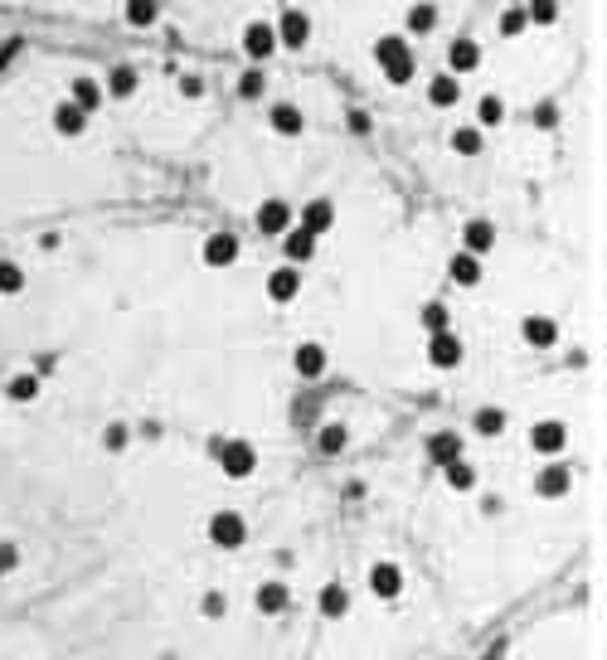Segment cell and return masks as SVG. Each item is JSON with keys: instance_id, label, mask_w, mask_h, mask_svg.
I'll list each match as a JSON object with an SVG mask.
<instances>
[{"instance_id": "1", "label": "cell", "mask_w": 607, "mask_h": 660, "mask_svg": "<svg viewBox=\"0 0 607 660\" xmlns=\"http://www.w3.org/2000/svg\"><path fill=\"white\" fill-rule=\"evenodd\" d=\"M214 457H219V466H224L229 481H248V476L258 471V447H253V442H243V437H219V442H214Z\"/></svg>"}, {"instance_id": "2", "label": "cell", "mask_w": 607, "mask_h": 660, "mask_svg": "<svg viewBox=\"0 0 607 660\" xmlns=\"http://www.w3.org/2000/svg\"><path fill=\"white\" fill-rule=\"evenodd\" d=\"M272 34H277V49H306L312 44V15L302 5H287L277 15V25H272Z\"/></svg>"}, {"instance_id": "3", "label": "cell", "mask_w": 607, "mask_h": 660, "mask_svg": "<svg viewBox=\"0 0 607 660\" xmlns=\"http://www.w3.org/2000/svg\"><path fill=\"white\" fill-rule=\"evenodd\" d=\"M462 359H467V345H462L457 330H437L427 335V365L433 369H457Z\"/></svg>"}, {"instance_id": "4", "label": "cell", "mask_w": 607, "mask_h": 660, "mask_svg": "<svg viewBox=\"0 0 607 660\" xmlns=\"http://www.w3.org/2000/svg\"><path fill=\"white\" fill-rule=\"evenodd\" d=\"M568 490H574V466L550 462V466L534 471V496L540 500H559V496H568Z\"/></svg>"}, {"instance_id": "5", "label": "cell", "mask_w": 607, "mask_h": 660, "mask_svg": "<svg viewBox=\"0 0 607 660\" xmlns=\"http://www.w3.org/2000/svg\"><path fill=\"white\" fill-rule=\"evenodd\" d=\"M243 539H248L243 515H233V510L209 515V544H219V549H243Z\"/></svg>"}, {"instance_id": "6", "label": "cell", "mask_w": 607, "mask_h": 660, "mask_svg": "<svg viewBox=\"0 0 607 660\" xmlns=\"http://www.w3.org/2000/svg\"><path fill=\"white\" fill-rule=\"evenodd\" d=\"M564 447H568V427L559 423V418H544V423L530 427V452H540V457H559Z\"/></svg>"}, {"instance_id": "7", "label": "cell", "mask_w": 607, "mask_h": 660, "mask_svg": "<svg viewBox=\"0 0 607 660\" xmlns=\"http://www.w3.org/2000/svg\"><path fill=\"white\" fill-rule=\"evenodd\" d=\"M243 54L258 58V64H268V58L277 54V34H272V20H248V25H243Z\"/></svg>"}, {"instance_id": "8", "label": "cell", "mask_w": 607, "mask_h": 660, "mask_svg": "<svg viewBox=\"0 0 607 660\" xmlns=\"http://www.w3.org/2000/svg\"><path fill=\"white\" fill-rule=\"evenodd\" d=\"M296 229H306L312 238L330 233V229H336V204H330V199H306L302 214H296Z\"/></svg>"}, {"instance_id": "9", "label": "cell", "mask_w": 607, "mask_h": 660, "mask_svg": "<svg viewBox=\"0 0 607 660\" xmlns=\"http://www.w3.org/2000/svg\"><path fill=\"white\" fill-rule=\"evenodd\" d=\"M292 224H296V214H292L287 199H263V204H258V229H263V233L282 238Z\"/></svg>"}, {"instance_id": "10", "label": "cell", "mask_w": 607, "mask_h": 660, "mask_svg": "<svg viewBox=\"0 0 607 660\" xmlns=\"http://www.w3.org/2000/svg\"><path fill=\"white\" fill-rule=\"evenodd\" d=\"M268 296L277 306L296 302V296H302V268H287V262H282V268H272L268 272Z\"/></svg>"}, {"instance_id": "11", "label": "cell", "mask_w": 607, "mask_h": 660, "mask_svg": "<svg viewBox=\"0 0 607 660\" xmlns=\"http://www.w3.org/2000/svg\"><path fill=\"white\" fill-rule=\"evenodd\" d=\"M476 68H481V44L476 40H452L447 44V74L467 78V74H476Z\"/></svg>"}, {"instance_id": "12", "label": "cell", "mask_w": 607, "mask_h": 660, "mask_svg": "<svg viewBox=\"0 0 607 660\" xmlns=\"http://www.w3.org/2000/svg\"><path fill=\"white\" fill-rule=\"evenodd\" d=\"M491 248H496V224L491 219H467L462 224V253L481 258V253H491Z\"/></svg>"}, {"instance_id": "13", "label": "cell", "mask_w": 607, "mask_h": 660, "mask_svg": "<svg viewBox=\"0 0 607 660\" xmlns=\"http://www.w3.org/2000/svg\"><path fill=\"white\" fill-rule=\"evenodd\" d=\"M365 583H370V593L379 597V603H394V597L403 593V573H399V563H374Z\"/></svg>"}, {"instance_id": "14", "label": "cell", "mask_w": 607, "mask_h": 660, "mask_svg": "<svg viewBox=\"0 0 607 660\" xmlns=\"http://www.w3.org/2000/svg\"><path fill=\"white\" fill-rule=\"evenodd\" d=\"M292 369H296L302 379H321V374H326V345L302 340V345L292 350Z\"/></svg>"}, {"instance_id": "15", "label": "cell", "mask_w": 607, "mask_h": 660, "mask_svg": "<svg viewBox=\"0 0 607 660\" xmlns=\"http://www.w3.org/2000/svg\"><path fill=\"white\" fill-rule=\"evenodd\" d=\"M238 253H243V248H238L233 233H209V238H205V262H209V268H219V272L233 268Z\"/></svg>"}, {"instance_id": "16", "label": "cell", "mask_w": 607, "mask_h": 660, "mask_svg": "<svg viewBox=\"0 0 607 660\" xmlns=\"http://www.w3.org/2000/svg\"><path fill=\"white\" fill-rule=\"evenodd\" d=\"M268 127L277 131V136H302V131H306V117H302V107H296V102H272Z\"/></svg>"}, {"instance_id": "17", "label": "cell", "mask_w": 607, "mask_h": 660, "mask_svg": "<svg viewBox=\"0 0 607 660\" xmlns=\"http://www.w3.org/2000/svg\"><path fill=\"white\" fill-rule=\"evenodd\" d=\"M520 335H525V345H534V350H554V340H559V326L550 316H540V311H534V316H525L520 321Z\"/></svg>"}, {"instance_id": "18", "label": "cell", "mask_w": 607, "mask_h": 660, "mask_svg": "<svg viewBox=\"0 0 607 660\" xmlns=\"http://www.w3.org/2000/svg\"><path fill=\"white\" fill-rule=\"evenodd\" d=\"M282 248H287V268H306V262L316 258V238L306 229H296V224L282 233Z\"/></svg>"}, {"instance_id": "19", "label": "cell", "mask_w": 607, "mask_h": 660, "mask_svg": "<svg viewBox=\"0 0 607 660\" xmlns=\"http://www.w3.org/2000/svg\"><path fill=\"white\" fill-rule=\"evenodd\" d=\"M457 457H462V432L457 427L433 432V437H427V462H433V466H447V462H457Z\"/></svg>"}, {"instance_id": "20", "label": "cell", "mask_w": 607, "mask_h": 660, "mask_svg": "<svg viewBox=\"0 0 607 660\" xmlns=\"http://www.w3.org/2000/svg\"><path fill=\"white\" fill-rule=\"evenodd\" d=\"M68 102H74V107H83V112H98V107L107 102V92H102V83L98 78H74V83H68Z\"/></svg>"}, {"instance_id": "21", "label": "cell", "mask_w": 607, "mask_h": 660, "mask_svg": "<svg viewBox=\"0 0 607 660\" xmlns=\"http://www.w3.org/2000/svg\"><path fill=\"white\" fill-rule=\"evenodd\" d=\"M403 40H423V34L437 30V5H427V0H418V5H409V15H403Z\"/></svg>"}, {"instance_id": "22", "label": "cell", "mask_w": 607, "mask_h": 660, "mask_svg": "<svg viewBox=\"0 0 607 660\" xmlns=\"http://www.w3.org/2000/svg\"><path fill=\"white\" fill-rule=\"evenodd\" d=\"M403 58H413V49H409L403 34H379V40H374V64L379 68H394V64H403Z\"/></svg>"}, {"instance_id": "23", "label": "cell", "mask_w": 607, "mask_h": 660, "mask_svg": "<svg viewBox=\"0 0 607 660\" xmlns=\"http://www.w3.org/2000/svg\"><path fill=\"white\" fill-rule=\"evenodd\" d=\"M427 102H433V107H457L462 102V78L433 74V78H427Z\"/></svg>"}, {"instance_id": "24", "label": "cell", "mask_w": 607, "mask_h": 660, "mask_svg": "<svg viewBox=\"0 0 607 660\" xmlns=\"http://www.w3.org/2000/svg\"><path fill=\"white\" fill-rule=\"evenodd\" d=\"M54 131H58V136H83V131H88V112L64 98L54 107Z\"/></svg>"}, {"instance_id": "25", "label": "cell", "mask_w": 607, "mask_h": 660, "mask_svg": "<svg viewBox=\"0 0 607 660\" xmlns=\"http://www.w3.org/2000/svg\"><path fill=\"white\" fill-rule=\"evenodd\" d=\"M287 603H292L287 583H263V587L253 593V607L263 612V617H277V612H287Z\"/></svg>"}, {"instance_id": "26", "label": "cell", "mask_w": 607, "mask_h": 660, "mask_svg": "<svg viewBox=\"0 0 607 660\" xmlns=\"http://www.w3.org/2000/svg\"><path fill=\"white\" fill-rule=\"evenodd\" d=\"M447 277L457 282V286H481V258L452 253V258H447Z\"/></svg>"}, {"instance_id": "27", "label": "cell", "mask_w": 607, "mask_h": 660, "mask_svg": "<svg viewBox=\"0 0 607 660\" xmlns=\"http://www.w3.org/2000/svg\"><path fill=\"white\" fill-rule=\"evenodd\" d=\"M102 92H107V98H132V92H136V68H132V64H117V68H107V83H102Z\"/></svg>"}, {"instance_id": "28", "label": "cell", "mask_w": 607, "mask_h": 660, "mask_svg": "<svg viewBox=\"0 0 607 660\" xmlns=\"http://www.w3.org/2000/svg\"><path fill=\"white\" fill-rule=\"evenodd\" d=\"M321 617H330V621H336V617H345V612H350V593H345V583H326V587H321Z\"/></svg>"}, {"instance_id": "29", "label": "cell", "mask_w": 607, "mask_h": 660, "mask_svg": "<svg viewBox=\"0 0 607 660\" xmlns=\"http://www.w3.org/2000/svg\"><path fill=\"white\" fill-rule=\"evenodd\" d=\"M471 427H476V437H501L506 432V408H476Z\"/></svg>"}, {"instance_id": "30", "label": "cell", "mask_w": 607, "mask_h": 660, "mask_svg": "<svg viewBox=\"0 0 607 660\" xmlns=\"http://www.w3.org/2000/svg\"><path fill=\"white\" fill-rule=\"evenodd\" d=\"M443 481H447L452 490H476V466L462 462V457L447 462V466H443Z\"/></svg>"}, {"instance_id": "31", "label": "cell", "mask_w": 607, "mask_h": 660, "mask_svg": "<svg viewBox=\"0 0 607 660\" xmlns=\"http://www.w3.org/2000/svg\"><path fill=\"white\" fill-rule=\"evenodd\" d=\"M5 399L10 403H34V399H40V379H34V374H10Z\"/></svg>"}, {"instance_id": "32", "label": "cell", "mask_w": 607, "mask_h": 660, "mask_svg": "<svg viewBox=\"0 0 607 660\" xmlns=\"http://www.w3.org/2000/svg\"><path fill=\"white\" fill-rule=\"evenodd\" d=\"M25 268L20 262H10V258H0V296H20L25 292Z\"/></svg>"}, {"instance_id": "33", "label": "cell", "mask_w": 607, "mask_h": 660, "mask_svg": "<svg viewBox=\"0 0 607 660\" xmlns=\"http://www.w3.org/2000/svg\"><path fill=\"white\" fill-rule=\"evenodd\" d=\"M520 10H525V25H540V30H550L559 20V0H530V5H520Z\"/></svg>"}, {"instance_id": "34", "label": "cell", "mask_w": 607, "mask_h": 660, "mask_svg": "<svg viewBox=\"0 0 607 660\" xmlns=\"http://www.w3.org/2000/svg\"><path fill=\"white\" fill-rule=\"evenodd\" d=\"M156 20H161V5H156V0H127V25L146 30V25H156Z\"/></svg>"}, {"instance_id": "35", "label": "cell", "mask_w": 607, "mask_h": 660, "mask_svg": "<svg viewBox=\"0 0 607 660\" xmlns=\"http://www.w3.org/2000/svg\"><path fill=\"white\" fill-rule=\"evenodd\" d=\"M418 321H423V330H427V335H437V330H452V311H447L443 302H427V306L418 311Z\"/></svg>"}, {"instance_id": "36", "label": "cell", "mask_w": 607, "mask_h": 660, "mask_svg": "<svg viewBox=\"0 0 607 660\" xmlns=\"http://www.w3.org/2000/svg\"><path fill=\"white\" fill-rule=\"evenodd\" d=\"M476 122H481V127H501L506 122V98H491V92H486V98L476 102Z\"/></svg>"}, {"instance_id": "37", "label": "cell", "mask_w": 607, "mask_h": 660, "mask_svg": "<svg viewBox=\"0 0 607 660\" xmlns=\"http://www.w3.org/2000/svg\"><path fill=\"white\" fill-rule=\"evenodd\" d=\"M345 447H350L345 423H326V427H321V452H326V457H336V452H345Z\"/></svg>"}, {"instance_id": "38", "label": "cell", "mask_w": 607, "mask_h": 660, "mask_svg": "<svg viewBox=\"0 0 607 660\" xmlns=\"http://www.w3.org/2000/svg\"><path fill=\"white\" fill-rule=\"evenodd\" d=\"M452 151H457V155H476V151H481V127H457V131H452Z\"/></svg>"}, {"instance_id": "39", "label": "cell", "mask_w": 607, "mask_h": 660, "mask_svg": "<svg viewBox=\"0 0 607 660\" xmlns=\"http://www.w3.org/2000/svg\"><path fill=\"white\" fill-rule=\"evenodd\" d=\"M263 88H268V78L258 74V68H248V74L238 78V98H243V102H258V98H263Z\"/></svg>"}, {"instance_id": "40", "label": "cell", "mask_w": 607, "mask_h": 660, "mask_svg": "<svg viewBox=\"0 0 607 660\" xmlns=\"http://www.w3.org/2000/svg\"><path fill=\"white\" fill-rule=\"evenodd\" d=\"M530 25H525V10L520 5H510V10H501V40H515V34H525Z\"/></svg>"}, {"instance_id": "41", "label": "cell", "mask_w": 607, "mask_h": 660, "mask_svg": "<svg viewBox=\"0 0 607 660\" xmlns=\"http://www.w3.org/2000/svg\"><path fill=\"white\" fill-rule=\"evenodd\" d=\"M413 74H418V64H413V58H403V64H394V68H384V78L394 83V88H403V83H413Z\"/></svg>"}, {"instance_id": "42", "label": "cell", "mask_w": 607, "mask_h": 660, "mask_svg": "<svg viewBox=\"0 0 607 660\" xmlns=\"http://www.w3.org/2000/svg\"><path fill=\"white\" fill-rule=\"evenodd\" d=\"M175 88H180V98H205V78H199V74H180Z\"/></svg>"}, {"instance_id": "43", "label": "cell", "mask_w": 607, "mask_h": 660, "mask_svg": "<svg viewBox=\"0 0 607 660\" xmlns=\"http://www.w3.org/2000/svg\"><path fill=\"white\" fill-rule=\"evenodd\" d=\"M102 447H107V452H122V447H127V427L112 423V427L102 432Z\"/></svg>"}, {"instance_id": "44", "label": "cell", "mask_w": 607, "mask_h": 660, "mask_svg": "<svg viewBox=\"0 0 607 660\" xmlns=\"http://www.w3.org/2000/svg\"><path fill=\"white\" fill-rule=\"evenodd\" d=\"M534 122H540L544 131H554L559 127V107L554 102H540V107H534Z\"/></svg>"}, {"instance_id": "45", "label": "cell", "mask_w": 607, "mask_h": 660, "mask_svg": "<svg viewBox=\"0 0 607 660\" xmlns=\"http://www.w3.org/2000/svg\"><path fill=\"white\" fill-rule=\"evenodd\" d=\"M199 612H205V617H224V612H229V597H224V593H209L205 603H199Z\"/></svg>"}, {"instance_id": "46", "label": "cell", "mask_w": 607, "mask_h": 660, "mask_svg": "<svg viewBox=\"0 0 607 660\" xmlns=\"http://www.w3.org/2000/svg\"><path fill=\"white\" fill-rule=\"evenodd\" d=\"M15 563H20V549L10 544V539H0V573H10Z\"/></svg>"}, {"instance_id": "47", "label": "cell", "mask_w": 607, "mask_h": 660, "mask_svg": "<svg viewBox=\"0 0 607 660\" xmlns=\"http://www.w3.org/2000/svg\"><path fill=\"white\" fill-rule=\"evenodd\" d=\"M350 131H360V136H365V131H370V117H365L360 107H355V112H350Z\"/></svg>"}]
</instances>
